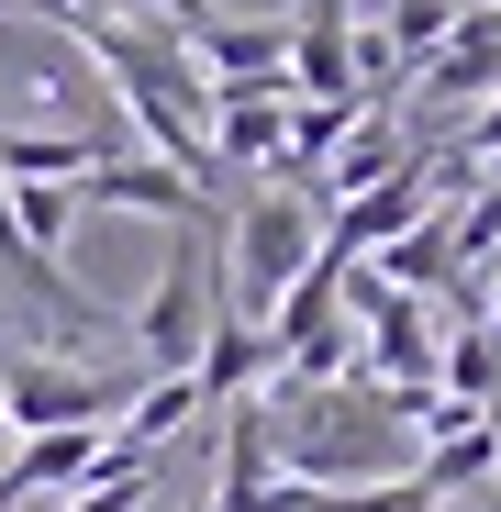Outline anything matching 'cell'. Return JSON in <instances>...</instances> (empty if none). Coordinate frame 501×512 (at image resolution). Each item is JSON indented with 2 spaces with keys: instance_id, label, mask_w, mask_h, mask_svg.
<instances>
[{
  "instance_id": "cell-9",
  "label": "cell",
  "mask_w": 501,
  "mask_h": 512,
  "mask_svg": "<svg viewBox=\"0 0 501 512\" xmlns=\"http://www.w3.org/2000/svg\"><path fill=\"white\" fill-rule=\"evenodd\" d=\"M290 156V101L245 90V101H212V167H279Z\"/></svg>"
},
{
  "instance_id": "cell-18",
  "label": "cell",
  "mask_w": 501,
  "mask_h": 512,
  "mask_svg": "<svg viewBox=\"0 0 501 512\" xmlns=\"http://www.w3.org/2000/svg\"><path fill=\"white\" fill-rule=\"evenodd\" d=\"M0 435H12V412H0Z\"/></svg>"
},
{
  "instance_id": "cell-17",
  "label": "cell",
  "mask_w": 501,
  "mask_h": 512,
  "mask_svg": "<svg viewBox=\"0 0 501 512\" xmlns=\"http://www.w3.org/2000/svg\"><path fill=\"white\" fill-rule=\"evenodd\" d=\"M490 468H501V401H490Z\"/></svg>"
},
{
  "instance_id": "cell-8",
  "label": "cell",
  "mask_w": 501,
  "mask_h": 512,
  "mask_svg": "<svg viewBox=\"0 0 501 512\" xmlns=\"http://www.w3.org/2000/svg\"><path fill=\"white\" fill-rule=\"evenodd\" d=\"M0 479H12V501L23 490H90V479H112V446L78 423V435H23L12 457H0Z\"/></svg>"
},
{
  "instance_id": "cell-16",
  "label": "cell",
  "mask_w": 501,
  "mask_h": 512,
  "mask_svg": "<svg viewBox=\"0 0 501 512\" xmlns=\"http://www.w3.org/2000/svg\"><path fill=\"white\" fill-rule=\"evenodd\" d=\"M490 12H501V0H457V23H490Z\"/></svg>"
},
{
  "instance_id": "cell-3",
  "label": "cell",
  "mask_w": 501,
  "mask_h": 512,
  "mask_svg": "<svg viewBox=\"0 0 501 512\" xmlns=\"http://www.w3.org/2000/svg\"><path fill=\"white\" fill-rule=\"evenodd\" d=\"M201 290H223V234H179L167 245V268H156V290L134 301V346H145V379H190V357H201Z\"/></svg>"
},
{
  "instance_id": "cell-12",
  "label": "cell",
  "mask_w": 501,
  "mask_h": 512,
  "mask_svg": "<svg viewBox=\"0 0 501 512\" xmlns=\"http://www.w3.org/2000/svg\"><path fill=\"white\" fill-rule=\"evenodd\" d=\"M368 34H379V45H390V67L412 78V67H424V56L457 34V0H390V23H368Z\"/></svg>"
},
{
  "instance_id": "cell-19",
  "label": "cell",
  "mask_w": 501,
  "mask_h": 512,
  "mask_svg": "<svg viewBox=\"0 0 501 512\" xmlns=\"http://www.w3.org/2000/svg\"><path fill=\"white\" fill-rule=\"evenodd\" d=\"M190 512H212V501H190Z\"/></svg>"
},
{
  "instance_id": "cell-7",
  "label": "cell",
  "mask_w": 501,
  "mask_h": 512,
  "mask_svg": "<svg viewBox=\"0 0 501 512\" xmlns=\"http://www.w3.org/2000/svg\"><path fill=\"white\" fill-rule=\"evenodd\" d=\"M0 279H23V290H34V301H45L67 334H112V301H90V290H78V279L56 268V256H34V245L12 234V190H0Z\"/></svg>"
},
{
  "instance_id": "cell-4",
  "label": "cell",
  "mask_w": 501,
  "mask_h": 512,
  "mask_svg": "<svg viewBox=\"0 0 501 512\" xmlns=\"http://www.w3.org/2000/svg\"><path fill=\"white\" fill-rule=\"evenodd\" d=\"M424 212H435V156H412L401 179H379V190H357V201L323 212V256H334V268H357L368 245H401Z\"/></svg>"
},
{
  "instance_id": "cell-6",
  "label": "cell",
  "mask_w": 501,
  "mask_h": 512,
  "mask_svg": "<svg viewBox=\"0 0 501 512\" xmlns=\"http://www.w3.org/2000/svg\"><path fill=\"white\" fill-rule=\"evenodd\" d=\"M412 90H424V112H479L501 90V12L490 23H457L424 67H412Z\"/></svg>"
},
{
  "instance_id": "cell-5",
  "label": "cell",
  "mask_w": 501,
  "mask_h": 512,
  "mask_svg": "<svg viewBox=\"0 0 501 512\" xmlns=\"http://www.w3.org/2000/svg\"><path fill=\"white\" fill-rule=\"evenodd\" d=\"M67 201H112V212H156V223H190L212 201V179H179V167H156V156H101V167H78Z\"/></svg>"
},
{
  "instance_id": "cell-15",
  "label": "cell",
  "mask_w": 501,
  "mask_h": 512,
  "mask_svg": "<svg viewBox=\"0 0 501 512\" xmlns=\"http://www.w3.org/2000/svg\"><path fill=\"white\" fill-rule=\"evenodd\" d=\"M145 23L179 45V34H201V23H212V0H145Z\"/></svg>"
},
{
  "instance_id": "cell-13",
  "label": "cell",
  "mask_w": 501,
  "mask_h": 512,
  "mask_svg": "<svg viewBox=\"0 0 501 512\" xmlns=\"http://www.w3.org/2000/svg\"><path fill=\"white\" fill-rule=\"evenodd\" d=\"M67 223H78V201H67L56 179H23V190H12V234H23L34 256H56V245H67Z\"/></svg>"
},
{
  "instance_id": "cell-2",
  "label": "cell",
  "mask_w": 501,
  "mask_h": 512,
  "mask_svg": "<svg viewBox=\"0 0 501 512\" xmlns=\"http://www.w3.org/2000/svg\"><path fill=\"white\" fill-rule=\"evenodd\" d=\"M145 390V368H67V357H12L0 368V412L12 435H78V423H123V401Z\"/></svg>"
},
{
  "instance_id": "cell-14",
  "label": "cell",
  "mask_w": 501,
  "mask_h": 512,
  "mask_svg": "<svg viewBox=\"0 0 501 512\" xmlns=\"http://www.w3.org/2000/svg\"><path fill=\"white\" fill-rule=\"evenodd\" d=\"M457 167H501V90H490V101L457 123Z\"/></svg>"
},
{
  "instance_id": "cell-1",
  "label": "cell",
  "mask_w": 501,
  "mask_h": 512,
  "mask_svg": "<svg viewBox=\"0 0 501 512\" xmlns=\"http://www.w3.org/2000/svg\"><path fill=\"white\" fill-rule=\"evenodd\" d=\"M312 245H323V212L279 179V190H257L234 223H223V312H245V323H268L279 312V290L312 268Z\"/></svg>"
},
{
  "instance_id": "cell-10",
  "label": "cell",
  "mask_w": 501,
  "mask_h": 512,
  "mask_svg": "<svg viewBox=\"0 0 501 512\" xmlns=\"http://www.w3.org/2000/svg\"><path fill=\"white\" fill-rule=\"evenodd\" d=\"M112 156V134H12L0 123V190H23V179H78V167H101Z\"/></svg>"
},
{
  "instance_id": "cell-11",
  "label": "cell",
  "mask_w": 501,
  "mask_h": 512,
  "mask_svg": "<svg viewBox=\"0 0 501 512\" xmlns=\"http://www.w3.org/2000/svg\"><path fill=\"white\" fill-rule=\"evenodd\" d=\"M435 390H446V401H468V412H490V401H501V334H490V323H457L446 346H435Z\"/></svg>"
}]
</instances>
